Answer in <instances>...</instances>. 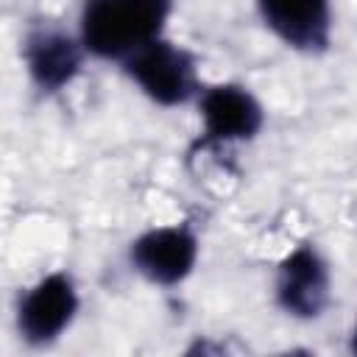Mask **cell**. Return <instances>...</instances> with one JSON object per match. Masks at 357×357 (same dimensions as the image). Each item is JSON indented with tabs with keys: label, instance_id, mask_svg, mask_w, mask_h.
I'll list each match as a JSON object with an SVG mask.
<instances>
[{
	"label": "cell",
	"instance_id": "cell-8",
	"mask_svg": "<svg viewBox=\"0 0 357 357\" xmlns=\"http://www.w3.org/2000/svg\"><path fill=\"white\" fill-rule=\"evenodd\" d=\"M25 64L39 89L56 92L75 78L81 67V47L61 31L39 28L25 39Z\"/></svg>",
	"mask_w": 357,
	"mask_h": 357
},
{
	"label": "cell",
	"instance_id": "cell-1",
	"mask_svg": "<svg viewBox=\"0 0 357 357\" xmlns=\"http://www.w3.org/2000/svg\"><path fill=\"white\" fill-rule=\"evenodd\" d=\"M173 0H86L81 42L100 59H128L159 39Z\"/></svg>",
	"mask_w": 357,
	"mask_h": 357
},
{
	"label": "cell",
	"instance_id": "cell-9",
	"mask_svg": "<svg viewBox=\"0 0 357 357\" xmlns=\"http://www.w3.org/2000/svg\"><path fill=\"white\" fill-rule=\"evenodd\" d=\"M351 349L357 351V329H354V340H351Z\"/></svg>",
	"mask_w": 357,
	"mask_h": 357
},
{
	"label": "cell",
	"instance_id": "cell-6",
	"mask_svg": "<svg viewBox=\"0 0 357 357\" xmlns=\"http://www.w3.org/2000/svg\"><path fill=\"white\" fill-rule=\"evenodd\" d=\"M279 304L296 318H315L329 301V273L312 245H298L279 265Z\"/></svg>",
	"mask_w": 357,
	"mask_h": 357
},
{
	"label": "cell",
	"instance_id": "cell-4",
	"mask_svg": "<svg viewBox=\"0 0 357 357\" xmlns=\"http://www.w3.org/2000/svg\"><path fill=\"white\" fill-rule=\"evenodd\" d=\"M198 257V240L187 226H159L145 231L131 245L134 268L156 282V284H176L181 282Z\"/></svg>",
	"mask_w": 357,
	"mask_h": 357
},
{
	"label": "cell",
	"instance_id": "cell-7",
	"mask_svg": "<svg viewBox=\"0 0 357 357\" xmlns=\"http://www.w3.org/2000/svg\"><path fill=\"white\" fill-rule=\"evenodd\" d=\"M265 25L290 47L321 53L329 45V0H259Z\"/></svg>",
	"mask_w": 357,
	"mask_h": 357
},
{
	"label": "cell",
	"instance_id": "cell-5",
	"mask_svg": "<svg viewBox=\"0 0 357 357\" xmlns=\"http://www.w3.org/2000/svg\"><path fill=\"white\" fill-rule=\"evenodd\" d=\"M201 117H204V134L198 139L201 148L251 139L262 128L259 103L254 100L251 92L234 84L206 89L201 98Z\"/></svg>",
	"mask_w": 357,
	"mask_h": 357
},
{
	"label": "cell",
	"instance_id": "cell-3",
	"mask_svg": "<svg viewBox=\"0 0 357 357\" xmlns=\"http://www.w3.org/2000/svg\"><path fill=\"white\" fill-rule=\"evenodd\" d=\"M75 310L78 296L73 279L64 273H50L36 282L20 301V332L31 346H45L70 326Z\"/></svg>",
	"mask_w": 357,
	"mask_h": 357
},
{
	"label": "cell",
	"instance_id": "cell-2",
	"mask_svg": "<svg viewBox=\"0 0 357 357\" xmlns=\"http://www.w3.org/2000/svg\"><path fill=\"white\" fill-rule=\"evenodd\" d=\"M126 73L151 100L162 106H178L198 89L192 56L162 39L131 53L126 59Z\"/></svg>",
	"mask_w": 357,
	"mask_h": 357
}]
</instances>
